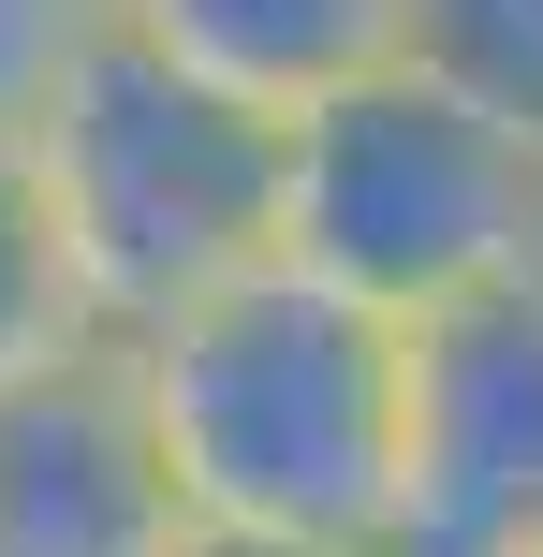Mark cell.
<instances>
[{
  "label": "cell",
  "mask_w": 543,
  "mask_h": 557,
  "mask_svg": "<svg viewBox=\"0 0 543 557\" xmlns=\"http://www.w3.org/2000/svg\"><path fill=\"white\" fill-rule=\"evenodd\" d=\"M147 455L176 484V529H250V543H382L397 484V323L294 264H235L221 294L162 308L118 337Z\"/></svg>",
  "instance_id": "cell-1"
},
{
  "label": "cell",
  "mask_w": 543,
  "mask_h": 557,
  "mask_svg": "<svg viewBox=\"0 0 543 557\" xmlns=\"http://www.w3.org/2000/svg\"><path fill=\"white\" fill-rule=\"evenodd\" d=\"M264 264L353 294L368 323L456 308V294H485V278L543 264V133L397 45L353 88H323V103L280 117Z\"/></svg>",
  "instance_id": "cell-2"
},
{
  "label": "cell",
  "mask_w": 543,
  "mask_h": 557,
  "mask_svg": "<svg viewBox=\"0 0 543 557\" xmlns=\"http://www.w3.org/2000/svg\"><path fill=\"white\" fill-rule=\"evenodd\" d=\"M15 147H29V191H45V235H59L88 337H147L162 308L264 264L280 117H235L221 88L162 74L118 29L88 59H59V88L15 117Z\"/></svg>",
  "instance_id": "cell-3"
},
{
  "label": "cell",
  "mask_w": 543,
  "mask_h": 557,
  "mask_svg": "<svg viewBox=\"0 0 543 557\" xmlns=\"http://www.w3.org/2000/svg\"><path fill=\"white\" fill-rule=\"evenodd\" d=\"M543 543V264L397 323V484L368 557H529Z\"/></svg>",
  "instance_id": "cell-4"
},
{
  "label": "cell",
  "mask_w": 543,
  "mask_h": 557,
  "mask_svg": "<svg viewBox=\"0 0 543 557\" xmlns=\"http://www.w3.org/2000/svg\"><path fill=\"white\" fill-rule=\"evenodd\" d=\"M162 543H176V484L147 455L118 337L0 382V557H162Z\"/></svg>",
  "instance_id": "cell-5"
},
{
  "label": "cell",
  "mask_w": 543,
  "mask_h": 557,
  "mask_svg": "<svg viewBox=\"0 0 543 557\" xmlns=\"http://www.w3.org/2000/svg\"><path fill=\"white\" fill-rule=\"evenodd\" d=\"M103 29L147 45L162 74L221 88L235 117H294V103H323V88H353L368 59L411 45L397 0H118Z\"/></svg>",
  "instance_id": "cell-6"
},
{
  "label": "cell",
  "mask_w": 543,
  "mask_h": 557,
  "mask_svg": "<svg viewBox=\"0 0 543 557\" xmlns=\"http://www.w3.org/2000/svg\"><path fill=\"white\" fill-rule=\"evenodd\" d=\"M59 352H88V308H74V278H59L29 147H15V117H0V382H29V367H59Z\"/></svg>",
  "instance_id": "cell-7"
},
{
  "label": "cell",
  "mask_w": 543,
  "mask_h": 557,
  "mask_svg": "<svg viewBox=\"0 0 543 557\" xmlns=\"http://www.w3.org/2000/svg\"><path fill=\"white\" fill-rule=\"evenodd\" d=\"M397 15H411V59H441L456 88H485L543 133V0H397Z\"/></svg>",
  "instance_id": "cell-8"
},
{
  "label": "cell",
  "mask_w": 543,
  "mask_h": 557,
  "mask_svg": "<svg viewBox=\"0 0 543 557\" xmlns=\"http://www.w3.org/2000/svg\"><path fill=\"white\" fill-rule=\"evenodd\" d=\"M103 15L118 0H0V117H29L59 88V59H88L103 45Z\"/></svg>",
  "instance_id": "cell-9"
},
{
  "label": "cell",
  "mask_w": 543,
  "mask_h": 557,
  "mask_svg": "<svg viewBox=\"0 0 543 557\" xmlns=\"http://www.w3.org/2000/svg\"><path fill=\"white\" fill-rule=\"evenodd\" d=\"M162 557H353V543H250V529H176Z\"/></svg>",
  "instance_id": "cell-10"
},
{
  "label": "cell",
  "mask_w": 543,
  "mask_h": 557,
  "mask_svg": "<svg viewBox=\"0 0 543 557\" xmlns=\"http://www.w3.org/2000/svg\"><path fill=\"white\" fill-rule=\"evenodd\" d=\"M529 557H543V543H529Z\"/></svg>",
  "instance_id": "cell-11"
}]
</instances>
